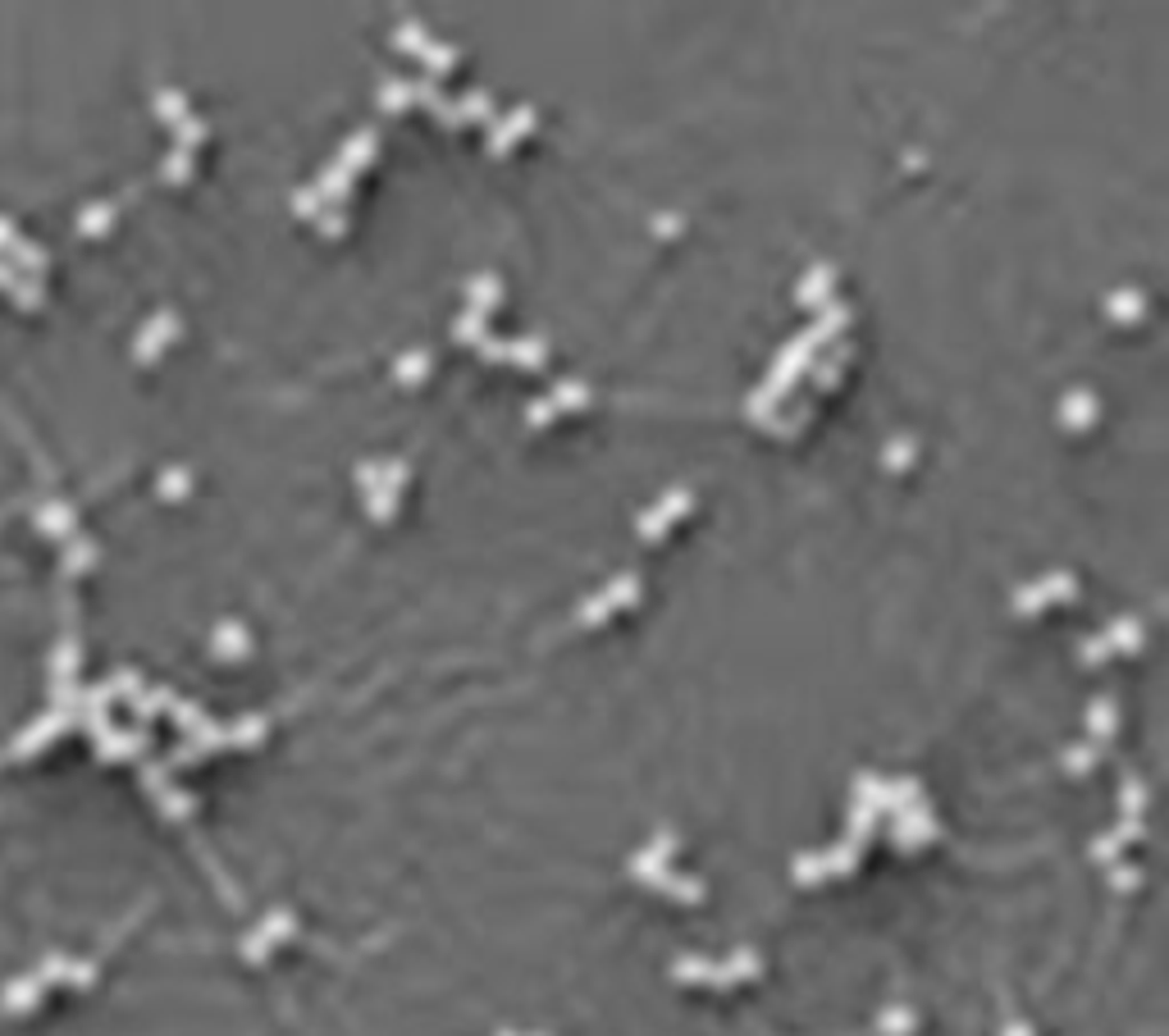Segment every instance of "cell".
<instances>
[{
    "instance_id": "1",
    "label": "cell",
    "mask_w": 1169,
    "mask_h": 1036,
    "mask_svg": "<svg viewBox=\"0 0 1169 1036\" xmlns=\"http://www.w3.org/2000/svg\"><path fill=\"white\" fill-rule=\"evenodd\" d=\"M841 325H845V311H836V307H832V311H827V320H818V325H813L809 334H804V338H795V343L786 347V356H782V361H777V370H773V375H768V384L759 388V393H754V402H749V411L759 415V420H764V415H768V411H773V406H777V397L786 393V384H791V379L800 375L804 365L813 361V347H818V343H827V338H832V334H836V329H841Z\"/></svg>"
},
{
    "instance_id": "2",
    "label": "cell",
    "mask_w": 1169,
    "mask_h": 1036,
    "mask_svg": "<svg viewBox=\"0 0 1169 1036\" xmlns=\"http://www.w3.org/2000/svg\"><path fill=\"white\" fill-rule=\"evenodd\" d=\"M375 151V133H361V138H352L343 147V156L334 160V169H329L325 178H320V188H316V197H325V201H343V192H347V183H352V174H357V165L361 160Z\"/></svg>"
},
{
    "instance_id": "3",
    "label": "cell",
    "mask_w": 1169,
    "mask_h": 1036,
    "mask_svg": "<svg viewBox=\"0 0 1169 1036\" xmlns=\"http://www.w3.org/2000/svg\"><path fill=\"white\" fill-rule=\"evenodd\" d=\"M635 598H640V580H635V575H622V580L608 584V593H599V598L584 602V608H580V622L599 626L608 613H617V608H631Z\"/></svg>"
},
{
    "instance_id": "4",
    "label": "cell",
    "mask_w": 1169,
    "mask_h": 1036,
    "mask_svg": "<svg viewBox=\"0 0 1169 1036\" xmlns=\"http://www.w3.org/2000/svg\"><path fill=\"white\" fill-rule=\"evenodd\" d=\"M397 46H406V50H416L421 59H426L430 69H453V50H444V46H430L426 41V32H421V23H406L402 32H397Z\"/></svg>"
},
{
    "instance_id": "5",
    "label": "cell",
    "mask_w": 1169,
    "mask_h": 1036,
    "mask_svg": "<svg viewBox=\"0 0 1169 1036\" xmlns=\"http://www.w3.org/2000/svg\"><path fill=\"white\" fill-rule=\"evenodd\" d=\"M584 402H590V393H584L580 384H562L553 397H544V402L530 406V424H544V420H553V415L571 411V406H584Z\"/></svg>"
},
{
    "instance_id": "6",
    "label": "cell",
    "mask_w": 1169,
    "mask_h": 1036,
    "mask_svg": "<svg viewBox=\"0 0 1169 1036\" xmlns=\"http://www.w3.org/2000/svg\"><path fill=\"white\" fill-rule=\"evenodd\" d=\"M685 507H690V498H685V494H667L663 503L649 507V512L640 516V534H645V539H658V534H663L667 525L676 521V516H685Z\"/></svg>"
},
{
    "instance_id": "7",
    "label": "cell",
    "mask_w": 1169,
    "mask_h": 1036,
    "mask_svg": "<svg viewBox=\"0 0 1169 1036\" xmlns=\"http://www.w3.org/2000/svg\"><path fill=\"white\" fill-rule=\"evenodd\" d=\"M1046 598H1073V580H1069V575H1050V580L1032 584V589H1019V598H1014V602H1019L1023 613H1037Z\"/></svg>"
},
{
    "instance_id": "8",
    "label": "cell",
    "mask_w": 1169,
    "mask_h": 1036,
    "mask_svg": "<svg viewBox=\"0 0 1169 1036\" xmlns=\"http://www.w3.org/2000/svg\"><path fill=\"white\" fill-rule=\"evenodd\" d=\"M530 124H535V115H530V110H516V115L507 119L503 129H498V138H494V151H507V142H516V138H521L525 129H530Z\"/></svg>"
},
{
    "instance_id": "9",
    "label": "cell",
    "mask_w": 1169,
    "mask_h": 1036,
    "mask_svg": "<svg viewBox=\"0 0 1169 1036\" xmlns=\"http://www.w3.org/2000/svg\"><path fill=\"white\" fill-rule=\"evenodd\" d=\"M1092 415H1097V402H1092L1088 393H1073L1069 402H1064V420H1069L1073 429H1082V424H1088Z\"/></svg>"
},
{
    "instance_id": "10",
    "label": "cell",
    "mask_w": 1169,
    "mask_h": 1036,
    "mask_svg": "<svg viewBox=\"0 0 1169 1036\" xmlns=\"http://www.w3.org/2000/svg\"><path fill=\"white\" fill-rule=\"evenodd\" d=\"M827 288H832V275H827V270H813V275L804 279V288H800V302H804V307H813V302H823V297H827Z\"/></svg>"
},
{
    "instance_id": "11",
    "label": "cell",
    "mask_w": 1169,
    "mask_h": 1036,
    "mask_svg": "<svg viewBox=\"0 0 1169 1036\" xmlns=\"http://www.w3.org/2000/svg\"><path fill=\"white\" fill-rule=\"evenodd\" d=\"M426 370H430V352H411V356H402V361H397L393 375L402 379V384H416Z\"/></svg>"
}]
</instances>
